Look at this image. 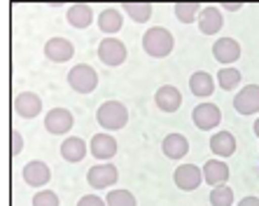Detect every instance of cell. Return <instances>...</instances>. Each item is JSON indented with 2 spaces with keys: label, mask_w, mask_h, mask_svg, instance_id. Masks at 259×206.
I'll return each instance as SVG.
<instances>
[{
  "label": "cell",
  "mask_w": 259,
  "mask_h": 206,
  "mask_svg": "<svg viewBox=\"0 0 259 206\" xmlns=\"http://www.w3.org/2000/svg\"><path fill=\"white\" fill-rule=\"evenodd\" d=\"M175 47V38L163 26H152L143 33V49L152 59H166Z\"/></svg>",
  "instance_id": "1"
},
{
  "label": "cell",
  "mask_w": 259,
  "mask_h": 206,
  "mask_svg": "<svg viewBox=\"0 0 259 206\" xmlns=\"http://www.w3.org/2000/svg\"><path fill=\"white\" fill-rule=\"evenodd\" d=\"M96 122L105 131H119L128 124V108L121 101H105L96 110Z\"/></svg>",
  "instance_id": "2"
},
{
  "label": "cell",
  "mask_w": 259,
  "mask_h": 206,
  "mask_svg": "<svg viewBox=\"0 0 259 206\" xmlns=\"http://www.w3.org/2000/svg\"><path fill=\"white\" fill-rule=\"evenodd\" d=\"M68 85L77 94H91L98 87V73L89 63H77L68 71Z\"/></svg>",
  "instance_id": "3"
},
{
  "label": "cell",
  "mask_w": 259,
  "mask_h": 206,
  "mask_svg": "<svg viewBox=\"0 0 259 206\" xmlns=\"http://www.w3.org/2000/svg\"><path fill=\"white\" fill-rule=\"evenodd\" d=\"M126 56H128V49L119 38H103L101 43H98V59L105 66H110V68L121 66L126 61Z\"/></svg>",
  "instance_id": "4"
},
{
  "label": "cell",
  "mask_w": 259,
  "mask_h": 206,
  "mask_svg": "<svg viewBox=\"0 0 259 206\" xmlns=\"http://www.w3.org/2000/svg\"><path fill=\"white\" fill-rule=\"evenodd\" d=\"M117 181H119V171H117L115 164H110V162H101L87 171V183L94 190H108Z\"/></svg>",
  "instance_id": "5"
},
{
  "label": "cell",
  "mask_w": 259,
  "mask_h": 206,
  "mask_svg": "<svg viewBox=\"0 0 259 206\" xmlns=\"http://www.w3.org/2000/svg\"><path fill=\"white\" fill-rule=\"evenodd\" d=\"M192 122L201 131H210V129L220 127L222 122V110L217 108L215 103H199L192 113Z\"/></svg>",
  "instance_id": "6"
},
{
  "label": "cell",
  "mask_w": 259,
  "mask_h": 206,
  "mask_svg": "<svg viewBox=\"0 0 259 206\" xmlns=\"http://www.w3.org/2000/svg\"><path fill=\"white\" fill-rule=\"evenodd\" d=\"M173 183H175V188L185 190V192H194L203 183L201 166H196V164H180L173 174Z\"/></svg>",
  "instance_id": "7"
},
{
  "label": "cell",
  "mask_w": 259,
  "mask_h": 206,
  "mask_svg": "<svg viewBox=\"0 0 259 206\" xmlns=\"http://www.w3.org/2000/svg\"><path fill=\"white\" fill-rule=\"evenodd\" d=\"M12 108L19 117H24V120H33V117L40 115V110H42V98L37 96L35 91H21L17 94L12 101Z\"/></svg>",
  "instance_id": "8"
},
{
  "label": "cell",
  "mask_w": 259,
  "mask_h": 206,
  "mask_svg": "<svg viewBox=\"0 0 259 206\" xmlns=\"http://www.w3.org/2000/svg\"><path fill=\"white\" fill-rule=\"evenodd\" d=\"M72 124H75V117H72V113L68 108H52L45 115V129L49 133H54V136L68 133L72 129Z\"/></svg>",
  "instance_id": "9"
},
{
  "label": "cell",
  "mask_w": 259,
  "mask_h": 206,
  "mask_svg": "<svg viewBox=\"0 0 259 206\" xmlns=\"http://www.w3.org/2000/svg\"><path fill=\"white\" fill-rule=\"evenodd\" d=\"M234 108L238 115H257L259 113V85H245L234 96Z\"/></svg>",
  "instance_id": "10"
},
{
  "label": "cell",
  "mask_w": 259,
  "mask_h": 206,
  "mask_svg": "<svg viewBox=\"0 0 259 206\" xmlns=\"http://www.w3.org/2000/svg\"><path fill=\"white\" fill-rule=\"evenodd\" d=\"M212 56H215L217 63H222V66L227 68L241 59V45H238V40H234V38H220V40H215V45H212Z\"/></svg>",
  "instance_id": "11"
},
{
  "label": "cell",
  "mask_w": 259,
  "mask_h": 206,
  "mask_svg": "<svg viewBox=\"0 0 259 206\" xmlns=\"http://www.w3.org/2000/svg\"><path fill=\"white\" fill-rule=\"evenodd\" d=\"M72 54H75V47H72V43L68 38L56 36V38H49L45 43V56L49 61H54V63H66V61L72 59Z\"/></svg>",
  "instance_id": "12"
},
{
  "label": "cell",
  "mask_w": 259,
  "mask_h": 206,
  "mask_svg": "<svg viewBox=\"0 0 259 206\" xmlns=\"http://www.w3.org/2000/svg\"><path fill=\"white\" fill-rule=\"evenodd\" d=\"M196 24H199V30L203 36H215V33H220V28H222V24H224L222 10L215 5L201 7L199 17H196Z\"/></svg>",
  "instance_id": "13"
},
{
  "label": "cell",
  "mask_w": 259,
  "mask_h": 206,
  "mask_svg": "<svg viewBox=\"0 0 259 206\" xmlns=\"http://www.w3.org/2000/svg\"><path fill=\"white\" fill-rule=\"evenodd\" d=\"M21 176H24V183L30 185V188H45L52 181V169L40 159H33V162H28L24 166Z\"/></svg>",
  "instance_id": "14"
},
{
  "label": "cell",
  "mask_w": 259,
  "mask_h": 206,
  "mask_svg": "<svg viewBox=\"0 0 259 206\" xmlns=\"http://www.w3.org/2000/svg\"><path fill=\"white\" fill-rule=\"evenodd\" d=\"M201 174H203V183H208L210 188L227 185V181H229V166L224 159H208L201 166Z\"/></svg>",
  "instance_id": "15"
},
{
  "label": "cell",
  "mask_w": 259,
  "mask_h": 206,
  "mask_svg": "<svg viewBox=\"0 0 259 206\" xmlns=\"http://www.w3.org/2000/svg\"><path fill=\"white\" fill-rule=\"evenodd\" d=\"M154 103H157V108L163 110V113H178L182 106V94L173 85H161L157 89V94H154Z\"/></svg>",
  "instance_id": "16"
},
{
  "label": "cell",
  "mask_w": 259,
  "mask_h": 206,
  "mask_svg": "<svg viewBox=\"0 0 259 206\" xmlns=\"http://www.w3.org/2000/svg\"><path fill=\"white\" fill-rule=\"evenodd\" d=\"M161 152L168 159H185L189 152V141L182 133H168L161 141Z\"/></svg>",
  "instance_id": "17"
},
{
  "label": "cell",
  "mask_w": 259,
  "mask_h": 206,
  "mask_svg": "<svg viewBox=\"0 0 259 206\" xmlns=\"http://www.w3.org/2000/svg\"><path fill=\"white\" fill-rule=\"evenodd\" d=\"M89 150L96 159H112L117 155V141L110 133H96L89 143Z\"/></svg>",
  "instance_id": "18"
},
{
  "label": "cell",
  "mask_w": 259,
  "mask_h": 206,
  "mask_svg": "<svg viewBox=\"0 0 259 206\" xmlns=\"http://www.w3.org/2000/svg\"><path fill=\"white\" fill-rule=\"evenodd\" d=\"M215 78L205 71H196L189 78V91H192L196 98H210L212 91H215Z\"/></svg>",
  "instance_id": "19"
},
{
  "label": "cell",
  "mask_w": 259,
  "mask_h": 206,
  "mask_svg": "<svg viewBox=\"0 0 259 206\" xmlns=\"http://www.w3.org/2000/svg\"><path fill=\"white\" fill-rule=\"evenodd\" d=\"M210 152L220 159H227L236 152V136L231 131H217L210 139Z\"/></svg>",
  "instance_id": "20"
},
{
  "label": "cell",
  "mask_w": 259,
  "mask_h": 206,
  "mask_svg": "<svg viewBox=\"0 0 259 206\" xmlns=\"http://www.w3.org/2000/svg\"><path fill=\"white\" fill-rule=\"evenodd\" d=\"M121 26H124V17H121V12L117 7H105L98 14V28L103 33H108V38H115L121 30Z\"/></svg>",
  "instance_id": "21"
},
{
  "label": "cell",
  "mask_w": 259,
  "mask_h": 206,
  "mask_svg": "<svg viewBox=\"0 0 259 206\" xmlns=\"http://www.w3.org/2000/svg\"><path fill=\"white\" fill-rule=\"evenodd\" d=\"M68 24L72 28H89L91 21H94V7L84 5V3H77V5H70L66 12Z\"/></svg>",
  "instance_id": "22"
},
{
  "label": "cell",
  "mask_w": 259,
  "mask_h": 206,
  "mask_svg": "<svg viewBox=\"0 0 259 206\" xmlns=\"http://www.w3.org/2000/svg\"><path fill=\"white\" fill-rule=\"evenodd\" d=\"M84 155H87V143L79 136H70V139H66L61 143V157L66 162L77 164L84 159Z\"/></svg>",
  "instance_id": "23"
},
{
  "label": "cell",
  "mask_w": 259,
  "mask_h": 206,
  "mask_svg": "<svg viewBox=\"0 0 259 206\" xmlns=\"http://www.w3.org/2000/svg\"><path fill=\"white\" fill-rule=\"evenodd\" d=\"M121 10H126V14L136 21V24H145V21H150L154 7H152L150 3H124Z\"/></svg>",
  "instance_id": "24"
},
{
  "label": "cell",
  "mask_w": 259,
  "mask_h": 206,
  "mask_svg": "<svg viewBox=\"0 0 259 206\" xmlns=\"http://www.w3.org/2000/svg\"><path fill=\"white\" fill-rule=\"evenodd\" d=\"M173 12L180 24H194L201 12V5L199 3H178V5H173Z\"/></svg>",
  "instance_id": "25"
},
{
  "label": "cell",
  "mask_w": 259,
  "mask_h": 206,
  "mask_svg": "<svg viewBox=\"0 0 259 206\" xmlns=\"http://www.w3.org/2000/svg\"><path fill=\"white\" fill-rule=\"evenodd\" d=\"M217 85L222 87L224 91H231L236 87L241 85V71L234 66H227V68H220V73H217Z\"/></svg>",
  "instance_id": "26"
},
{
  "label": "cell",
  "mask_w": 259,
  "mask_h": 206,
  "mask_svg": "<svg viewBox=\"0 0 259 206\" xmlns=\"http://www.w3.org/2000/svg\"><path fill=\"white\" fill-rule=\"evenodd\" d=\"M105 206H138V199L128 190H112L105 197Z\"/></svg>",
  "instance_id": "27"
},
{
  "label": "cell",
  "mask_w": 259,
  "mask_h": 206,
  "mask_svg": "<svg viewBox=\"0 0 259 206\" xmlns=\"http://www.w3.org/2000/svg\"><path fill=\"white\" fill-rule=\"evenodd\" d=\"M210 204L212 206H234V190L229 185H217L210 192Z\"/></svg>",
  "instance_id": "28"
},
{
  "label": "cell",
  "mask_w": 259,
  "mask_h": 206,
  "mask_svg": "<svg viewBox=\"0 0 259 206\" xmlns=\"http://www.w3.org/2000/svg\"><path fill=\"white\" fill-rule=\"evenodd\" d=\"M33 206H61L59 194L52 192V190H40L33 197Z\"/></svg>",
  "instance_id": "29"
},
{
  "label": "cell",
  "mask_w": 259,
  "mask_h": 206,
  "mask_svg": "<svg viewBox=\"0 0 259 206\" xmlns=\"http://www.w3.org/2000/svg\"><path fill=\"white\" fill-rule=\"evenodd\" d=\"M21 150H24V136H21L19 129H12V133H10V152H12V157H19Z\"/></svg>",
  "instance_id": "30"
},
{
  "label": "cell",
  "mask_w": 259,
  "mask_h": 206,
  "mask_svg": "<svg viewBox=\"0 0 259 206\" xmlns=\"http://www.w3.org/2000/svg\"><path fill=\"white\" fill-rule=\"evenodd\" d=\"M77 206H105V199L98 197V194H84V197L77 201Z\"/></svg>",
  "instance_id": "31"
},
{
  "label": "cell",
  "mask_w": 259,
  "mask_h": 206,
  "mask_svg": "<svg viewBox=\"0 0 259 206\" xmlns=\"http://www.w3.org/2000/svg\"><path fill=\"white\" fill-rule=\"evenodd\" d=\"M236 206H259V197H243Z\"/></svg>",
  "instance_id": "32"
},
{
  "label": "cell",
  "mask_w": 259,
  "mask_h": 206,
  "mask_svg": "<svg viewBox=\"0 0 259 206\" xmlns=\"http://www.w3.org/2000/svg\"><path fill=\"white\" fill-rule=\"evenodd\" d=\"M241 3H224L222 7H220V10H227V12H236V10H241Z\"/></svg>",
  "instance_id": "33"
},
{
  "label": "cell",
  "mask_w": 259,
  "mask_h": 206,
  "mask_svg": "<svg viewBox=\"0 0 259 206\" xmlns=\"http://www.w3.org/2000/svg\"><path fill=\"white\" fill-rule=\"evenodd\" d=\"M252 131H254V136H257V139H259V117H257V120H254V124H252Z\"/></svg>",
  "instance_id": "34"
}]
</instances>
